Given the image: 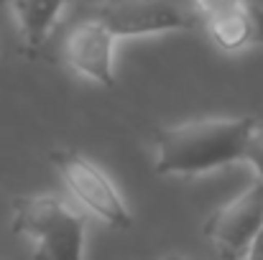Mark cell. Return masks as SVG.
I'll use <instances>...</instances> for the list:
<instances>
[{"label":"cell","mask_w":263,"mask_h":260,"mask_svg":"<svg viewBox=\"0 0 263 260\" xmlns=\"http://www.w3.org/2000/svg\"><path fill=\"white\" fill-rule=\"evenodd\" d=\"M246 260H263V227H261V232L256 235V240H253V245H251Z\"/></svg>","instance_id":"11"},{"label":"cell","mask_w":263,"mask_h":260,"mask_svg":"<svg viewBox=\"0 0 263 260\" xmlns=\"http://www.w3.org/2000/svg\"><path fill=\"white\" fill-rule=\"evenodd\" d=\"M159 260H189L186 255H179V253H172V255H164V258H159Z\"/></svg>","instance_id":"12"},{"label":"cell","mask_w":263,"mask_h":260,"mask_svg":"<svg viewBox=\"0 0 263 260\" xmlns=\"http://www.w3.org/2000/svg\"><path fill=\"white\" fill-rule=\"evenodd\" d=\"M51 164L57 166L69 194L87 212H92L97 219H102L105 225H110L115 230L130 227L133 217H130L120 191L115 189L110 176L100 166H95L87 156H82L72 148H59L51 153Z\"/></svg>","instance_id":"3"},{"label":"cell","mask_w":263,"mask_h":260,"mask_svg":"<svg viewBox=\"0 0 263 260\" xmlns=\"http://www.w3.org/2000/svg\"><path fill=\"white\" fill-rule=\"evenodd\" d=\"M97 18L115 38H141L194 26V15L179 0H100L92 8Z\"/></svg>","instance_id":"4"},{"label":"cell","mask_w":263,"mask_h":260,"mask_svg":"<svg viewBox=\"0 0 263 260\" xmlns=\"http://www.w3.org/2000/svg\"><path fill=\"white\" fill-rule=\"evenodd\" d=\"M115 36L97 21L85 18L74 23L64 38V59L80 74L100 87H115Z\"/></svg>","instance_id":"6"},{"label":"cell","mask_w":263,"mask_h":260,"mask_svg":"<svg viewBox=\"0 0 263 260\" xmlns=\"http://www.w3.org/2000/svg\"><path fill=\"white\" fill-rule=\"evenodd\" d=\"M243 161H248L251 169L256 171V178L263 181V125L261 123H256V128L251 130V138L246 143Z\"/></svg>","instance_id":"9"},{"label":"cell","mask_w":263,"mask_h":260,"mask_svg":"<svg viewBox=\"0 0 263 260\" xmlns=\"http://www.w3.org/2000/svg\"><path fill=\"white\" fill-rule=\"evenodd\" d=\"M207 33L217 49L230 54L251 46H263V8L253 0H243L228 13L210 18Z\"/></svg>","instance_id":"7"},{"label":"cell","mask_w":263,"mask_h":260,"mask_svg":"<svg viewBox=\"0 0 263 260\" xmlns=\"http://www.w3.org/2000/svg\"><path fill=\"white\" fill-rule=\"evenodd\" d=\"M67 0H8L18 36L28 54H36L57 28Z\"/></svg>","instance_id":"8"},{"label":"cell","mask_w":263,"mask_h":260,"mask_svg":"<svg viewBox=\"0 0 263 260\" xmlns=\"http://www.w3.org/2000/svg\"><path fill=\"white\" fill-rule=\"evenodd\" d=\"M13 232L31 243L33 260H85V217L57 194L15 196Z\"/></svg>","instance_id":"2"},{"label":"cell","mask_w":263,"mask_h":260,"mask_svg":"<svg viewBox=\"0 0 263 260\" xmlns=\"http://www.w3.org/2000/svg\"><path fill=\"white\" fill-rule=\"evenodd\" d=\"M192 3H194V10L199 15H204V21H210V18H217V15L228 13L230 8L240 5L243 0H192Z\"/></svg>","instance_id":"10"},{"label":"cell","mask_w":263,"mask_h":260,"mask_svg":"<svg viewBox=\"0 0 263 260\" xmlns=\"http://www.w3.org/2000/svg\"><path fill=\"white\" fill-rule=\"evenodd\" d=\"M263 227V181H253L204 222V237L222 260H246Z\"/></svg>","instance_id":"5"},{"label":"cell","mask_w":263,"mask_h":260,"mask_svg":"<svg viewBox=\"0 0 263 260\" xmlns=\"http://www.w3.org/2000/svg\"><path fill=\"white\" fill-rule=\"evenodd\" d=\"M256 117H199L154 133L156 173L197 176L243 161Z\"/></svg>","instance_id":"1"}]
</instances>
